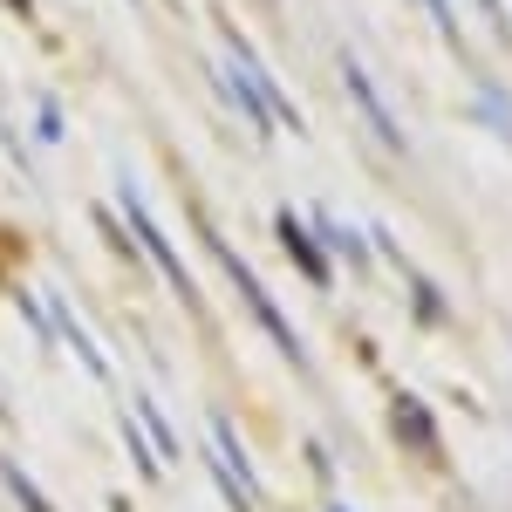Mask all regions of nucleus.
I'll list each match as a JSON object with an SVG mask.
<instances>
[{"mask_svg":"<svg viewBox=\"0 0 512 512\" xmlns=\"http://www.w3.org/2000/svg\"><path fill=\"white\" fill-rule=\"evenodd\" d=\"M280 239L294 246V260H301V274H308V280H328V260H321V253L308 246V239H301V226H294L287 212H280Z\"/></svg>","mask_w":512,"mask_h":512,"instance_id":"obj_6","label":"nucleus"},{"mask_svg":"<svg viewBox=\"0 0 512 512\" xmlns=\"http://www.w3.org/2000/svg\"><path fill=\"white\" fill-rule=\"evenodd\" d=\"M7 485H14V499H21L28 512H48V499H41L35 485H28V472H14V465H7Z\"/></svg>","mask_w":512,"mask_h":512,"instance_id":"obj_9","label":"nucleus"},{"mask_svg":"<svg viewBox=\"0 0 512 512\" xmlns=\"http://www.w3.org/2000/svg\"><path fill=\"white\" fill-rule=\"evenodd\" d=\"M478 7H485V21H492V28H506V0H478Z\"/></svg>","mask_w":512,"mask_h":512,"instance_id":"obj_10","label":"nucleus"},{"mask_svg":"<svg viewBox=\"0 0 512 512\" xmlns=\"http://www.w3.org/2000/svg\"><path fill=\"white\" fill-rule=\"evenodd\" d=\"M417 7L437 21V35H444V41H458V14H451V0H417Z\"/></svg>","mask_w":512,"mask_h":512,"instance_id":"obj_8","label":"nucleus"},{"mask_svg":"<svg viewBox=\"0 0 512 512\" xmlns=\"http://www.w3.org/2000/svg\"><path fill=\"white\" fill-rule=\"evenodd\" d=\"M144 431H151V444H158V458H178V437H171V424L158 417V403L144 396Z\"/></svg>","mask_w":512,"mask_h":512,"instance_id":"obj_7","label":"nucleus"},{"mask_svg":"<svg viewBox=\"0 0 512 512\" xmlns=\"http://www.w3.org/2000/svg\"><path fill=\"white\" fill-rule=\"evenodd\" d=\"M335 69H342V82H349V96H355V110H362V123L376 130V144H383V151H410V137H403L396 110L383 103V82L369 76V62H362L355 48H335Z\"/></svg>","mask_w":512,"mask_h":512,"instance_id":"obj_2","label":"nucleus"},{"mask_svg":"<svg viewBox=\"0 0 512 512\" xmlns=\"http://www.w3.org/2000/svg\"><path fill=\"white\" fill-rule=\"evenodd\" d=\"M205 239H212V253H219V267H226V280H233L239 294H246V308H253V321H260V328L274 335L280 349H287V362H308V349H301V335H294V321H287V315L274 308V294L260 287V274H253V267H246V260H239V253H233V246H226L219 233H212V226H205Z\"/></svg>","mask_w":512,"mask_h":512,"instance_id":"obj_1","label":"nucleus"},{"mask_svg":"<svg viewBox=\"0 0 512 512\" xmlns=\"http://www.w3.org/2000/svg\"><path fill=\"white\" fill-rule=\"evenodd\" d=\"M219 89H226V96H233L239 110L253 117V130H274V117H267V103H260L253 89H246V76H239V69H219Z\"/></svg>","mask_w":512,"mask_h":512,"instance_id":"obj_5","label":"nucleus"},{"mask_svg":"<svg viewBox=\"0 0 512 512\" xmlns=\"http://www.w3.org/2000/svg\"><path fill=\"white\" fill-rule=\"evenodd\" d=\"M123 212L137 219V239L151 246V260H158V267H164V280H171V287H178L185 301H198V287H192V274H185V260L171 253V239H164V226H158V219H151V212H144V198L130 192V185H123Z\"/></svg>","mask_w":512,"mask_h":512,"instance_id":"obj_3","label":"nucleus"},{"mask_svg":"<svg viewBox=\"0 0 512 512\" xmlns=\"http://www.w3.org/2000/svg\"><path fill=\"white\" fill-rule=\"evenodd\" d=\"M41 308H48V315H55V328H62V335H69V349L82 355V369H96V376H110V369H103V349H96V342H89V335H82V321L69 315V308H62V301H55V294H48V301H41Z\"/></svg>","mask_w":512,"mask_h":512,"instance_id":"obj_4","label":"nucleus"}]
</instances>
